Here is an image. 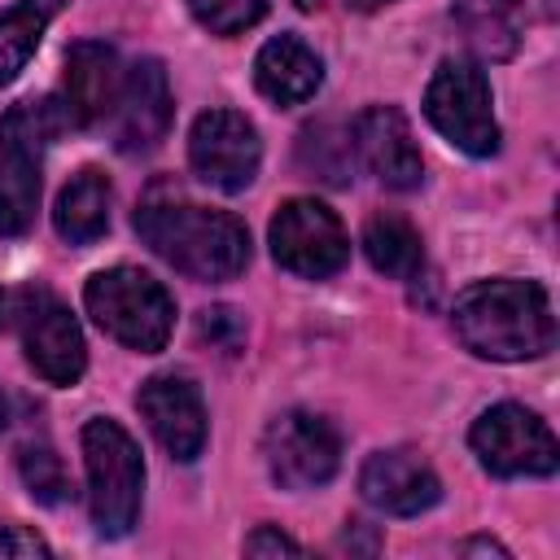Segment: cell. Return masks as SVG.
Here are the masks:
<instances>
[{"label":"cell","mask_w":560,"mask_h":560,"mask_svg":"<svg viewBox=\"0 0 560 560\" xmlns=\"http://www.w3.org/2000/svg\"><path fill=\"white\" fill-rule=\"evenodd\" d=\"M477 459L494 477H551L560 464L556 433L542 416H534L521 402H499L477 416L468 433Z\"/></svg>","instance_id":"obj_7"},{"label":"cell","mask_w":560,"mask_h":560,"mask_svg":"<svg viewBox=\"0 0 560 560\" xmlns=\"http://www.w3.org/2000/svg\"><path fill=\"white\" fill-rule=\"evenodd\" d=\"M350 9H359V13H372V9H381V4H389V0H346Z\"/></svg>","instance_id":"obj_31"},{"label":"cell","mask_w":560,"mask_h":560,"mask_svg":"<svg viewBox=\"0 0 560 560\" xmlns=\"http://www.w3.org/2000/svg\"><path fill=\"white\" fill-rule=\"evenodd\" d=\"M188 162L197 179L219 192H241L262 166V140L254 122L236 109H206L188 131Z\"/></svg>","instance_id":"obj_11"},{"label":"cell","mask_w":560,"mask_h":560,"mask_svg":"<svg viewBox=\"0 0 560 560\" xmlns=\"http://www.w3.org/2000/svg\"><path fill=\"white\" fill-rule=\"evenodd\" d=\"M350 149H354L350 136H337V127H328V122L306 127L302 131V144H298L302 166L319 171L328 184H346L350 179Z\"/></svg>","instance_id":"obj_22"},{"label":"cell","mask_w":560,"mask_h":560,"mask_svg":"<svg viewBox=\"0 0 560 560\" xmlns=\"http://www.w3.org/2000/svg\"><path fill=\"white\" fill-rule=\"evenodd\" d=\"M459 551H494V556H508V547H499V542H490V538H472V542H464Z\"/></svg>","instance_id":"obj_30"},{"label":"cell","mask_w":560,"mask_h":560,"mask_svg":"<svg viewBox=\"0 0 560 560\" xmlns=\"http://www.w3.org/2000/svg\"><path fill=\"white\" fill-rule=\"evenodd\" d=\"M118 127H114V144L122 153H149L158 149V140L171 127V83L158 57L136 61L122 74L118 88Z\"/></svg>","instance_id":"obj_16"},{"label":"cell","mask_w":560,"mask_h":560,"mask_svg":"<svg viewBox=\"0 0 560 560\" xmlns=\"http://www.w3.org/2000/svg\"><path fill=\"white\" fill-rule=\"evenodd\" d=\"M262 455H267V472H271L276 486L311 490V486H324L337 472L341 438H337V429L324 416L293 407V411H280L267 424Z\"/></svg>","instance_id":"obj_9"},{"label":"cell","mask_w":560,"mask_h":560,"mask_svg":"<svg viewBox=\"0 0 560 560\" xmlns=\"http://www.w3.org/2000/svg\"><path fill=\"white\" fill-rule=\"evenodd\" d=\"M516 9H521V13H534V18H542V22L556 18V0H516Z\"/></svg>","instance_id":"obj_28"},{"label":"cell","mask_w":560,"mask_h":560,"mask_svg":"<svg viewBox=\"0 0 560 560\" xmlns=\"http://www.w3.org/2000/svg\"><path fill=\"white\" fill-rule=\"evenodd\" d=\"M455 26L464 31L468 48L486 61H508L521 44V9L516 0H455Z\"/></svg>","instance_id":"obj_19"},{"label":"cell","mask_w":560,"mask_h":560,"mask_svg":"<svg viewBox=\"0 0 560 560\" xmlns=\"http://www.w3.org/2000/svg\"><path fill=\"white\" fill-rule=\"evenodd\" d=\"M18 468H22L26 490H31L39 503H61V499H66L70 481H66V468H61V459H57V451H52L48 442H26V446L18 451Z\"/></svg>","instance_id":"obj_23"},{"label":"cell","mask_w":560,"mask_h":560,"mask_svg":"<svg viewBox=\"0 0 560 560\" xmlns=\"http://www.w3.org/2000/svg\"><path fill=\"white\" fill-rule=\"evenodd\" d=\"M350 144L359 149L363 166L394 192H407V188H420L424 179V162H420V149L411 140V127L407 118L394 109V105H368L354 127H350Z\"/></svg>","instance_id":"obj_14"},{"label":"cell","mask_w":560,"mask_h":560,"mask_svg":"<svg viewBox=\"0 0 560 560\" xmlns=\"http://www.w3.org/2000/svg\"><path fill=\"white\" fill-rule=\"evenodd\" d=\"M363 254L376 271H385L394 280H411L424 267L420 232L402 214H372L363 228Z\"/></svg>","instance_id":"obj_20"},{"label":"cell","mask_w":560,"mask_h":560,"mask_svg":"<svg viewBox=\"0 0 560 560\" xmlns=\"http://www.w3.org/2000/svg\"><path fill=\"white\" fill-rule=\"evenodd\" d=\"M109 206H114V188L96 166H83L57 197L52 223L70 245H92L105 228H109Z\"/></svg>","instance_id":"obj_18"},{"label":"cell","mask_w":560,"mask_h":560,"mask_svg":"<svg viewBox=\"0 0 560 560\" xmlns=\"http://www.w3.org/2000/svg\"><path fill=\"white\" fill-rule=\"evenodd\" d=\"M57 9L61 0H18L13 9L0 13V88L26 70Z\"/></svg>","instance_id":"obj_21"},{"label":"cell","mask_w":560,"mask_h":560,"mask_svg":"<svg viewBox=\"0 0 560 560\" xmlns=\"http://www.w3.org/2000/svg\"><path fill=\"white\" fill-rule=\"evenodd\" d=\"M140 241L192 280H232L249 267V232L236 214L197 206L179 188L158 184L136 210Z\"/></svg>","instance_id":"obj_1"},{"label":"cell","mask_w":560,"mask_h":560,"mask_svg":"<svg viewBox=\"0 0 560 560\" xmlns=\"http://www.w3.org/2000/svg\"><path fill=\"white\" fill-rule=\"evenodd\" d=\"M118 88H122V70H118V52L101 39H79L66 52V79H61V114L70 127H92L105 114H114L118 105Z\"/></svg>","instance_id":"obj_15"},{"label":"cell","mask_w":560,"mask_h":560,"mask_svg":"<svg viewBox=\"0 0 560 560\" xmlns=\"http://www.w3.org/2000/svg\"><path fill=\"white\" fill-rule=\"evenodd\" d=\"M57 96L18 101L0 118V236H22L39 210V171L57 131H66Z\"/></svg>","instance_id":"obj_3"},{"label":"cell","mask_w":560,"mask_h":560,"mask_svg":"<svg viewBox=\"0 0 560 560\" xmlns=\"http://www.w3.org/2000/svg\"><path fill=\"white\" fill-rule=\"evenodd\" d=\"M18 332H22V350L31 359V368L52 381V385H74L88 368V346L83 332L70 315V306L48 293V289H18V315H13Z\"/></svg>","instance_id":"obj_10"},{"label":"cell","mask_w":560,"mask_h":560,"mask_svg":"<svg viewBox=\"0 0 560 560\" xmlns=\"http://www.w3.org/2000/svg\"><path fill=\"white\" fill-rule=\"evenodd\" d=\"M293 4H298V9H319L324 0H293Z\"/></svg>","instance_id":"obj_33"},{"label":"cell","mask_w":560,"mask_h":560,"mask_svg":"<svg viewBox=\"0 0 560 560\" xmlns=\"http://www.w3.org/2000/svg\"><path fill=\"white\" fill-rule=\"evenodd\" d=\"M4 424H9V398H4V389H0V433H4Z\"/></svg>","instance_id":"obj_32"},{"label":"cell","mask_w":560,"mask_h":560,"mask_svg":"<svg viewBox=\"0 0 560 560\" xmlns=\"http://www.w3.org/2000/svg\"><path fill=\"white\" fill-rule=\"evenodd\" d=\"M83 306L114 341H122L140 354L162 350L175 328V302H171L166 284L140 267L96 271L83 284Z\"/></svg>","instance_id":"obj_4"},{"label":"cell","mask_w":560,"mask_h":560,"mask_svg":"<svg viewBox=\"0 0 560 560\" xmlns=\"http://www.w3.org/2000/svg\"><path fill=\"white\" fill-rule=\"evenodd\" d=\"M184 4L210 35H241L267 13V0H184Z\"/></svg>","instance_id":"obj_24"},{"label":"cell","mask_w":560,"mask_h":560,"mask_svg":"<svg viewBox=\"0 0 560 560\" xmlns=\"http://www.w3.org/2000/svg\"><path fill=\"white\" fill-rule=\"evenodd\" d=\"M254 83L267 101L276 105H302L319 92L324 83V61L315 57L311 44H302L298 35H276L258 48L254 61Z\"/></svg>","instance_id":"obj_17"},{"label":"cell","mask_w":560,"mask_h":560,"mask_svg":"<svg viewBox=\"0 0 560 560\" xmlns=\"http://www.w3.org/2000/svg\"><path fill=\"white\" fill-rule=\"evenodd\" d=\"M241 319H236V311H228V306H214V311H201V337H214L223 350H232V341L223 337V328H236Z\"/></svg>","instance_id":"obj_27"},{"label":"cell","mask_w":560,"mask_h":560,"mask_svg":"<svg viewBox=\"0 0 560 560\" xmlns=\"http://www.w3.org/2000/svg\"><path fill=\"white\" fill-rule=\"evenodd\" d=\"M424 118L468 158H490L499 149L494 101H490V83L477 61L446 57L433 70L424 88Z\"/></svg>","instance_id":"obj_6"},{"label":"cell","mask_w":560,"mask_h":560,"mask_svg":"<svg viewBox=\"0 0 560 560\" xmlns=\"http://www.w3.org/2000/svg\"><path fill=\"white\" fill-rule=\"evenodd\" d=\"M455 337L494 363L538 359L556 346L551 298L538 280H477L455 298Z\"/></svg>","instance_id":"obj_2"},{"label":"cell","mask_w":560,"mask_h":560,"mask_svg":"<svg viewBox=\"0 0 560 560\" xmlns=\"http://www.w3.org/2000/svg\"><path fill=\"white\" fill-rule=\"evenodd\" d=\"M83 468H88V508L92 525L105 538L131 534L140 516V494H144V459L131 433L118 420H88L83 424Z\"/></svg>","instance_id":"obj_5"},{"label":"cell","mask_w":560,"mask_h":560,"mask_svg":"<svg viewBox=\"0 0 560 560\" xmlns=\"http://www.w3.org/2000/svg\"><path fill=\"white\" fill-rule=\"evenodd\" d=\"M0 556H48V542L26 525H0Z\"/></svg>","instance_id":"obj_25"},{"label":"cell","mask_w":560,"mask_h":560,"mask_svg":"<svg viewBox=\"0 0 560 560\" xmlns=\"http://www.w3.org/2000/svg\"><path fill=\"white\" fill-rule=\"evenodd\" d=\"M13 315H18V289H0V328L13 324Z\"/></svg>","instance_id":"obj_29"},{"label":"cell","mask_w":560,"mask_h":560,"mask_svg":"<svg viewBox=\"0 0 560 560\" xmlns=\"http://www.w3.org/2000/svg\"><path fill=\"white\" fill-rule=\"evenodd\" d=\"M267 241H271V258L302 280H324L341 271L350 258V236L341 219L315 197H289L276 210Z\"/></svg>","instance_id":"obj_8"},{"label":"cell","mask_w":560,"mask_h":560,"mask_svg":"<svg viewBox=\"0 0 560 560\" xmlns=\"http://www.w3.org/2000/svg\"><path fill=\"white\" fill-rule=\"evenodd\" d=\"M359 494L385 516H420L442 499L438 472L407 446L376 451L359 468Z\"/></svg>","instance_id":"obj_13"},{"label":"cell","mask_w":560,"mask_h":560,"mask_svg":"<svg viewBox=\"0 0 560 560\" xmlns=\"http://www.w3.org/2000/svg\"><path fill=\"white\" fill-rule=\"evenodd\" d=\"M136 407L153 438L166 446L171 459L192 464L206 446V402L188 376H149L136 394Z\"/></svg>","instance_id":"obj_12"},{"label":"cell","mask_w":560,"mask_h":560,"mask_svg":"<svg viewBox=\"0 0 560 560\" xmlns=\"http://www.w3.org/2000/svg\"><path fill=\"white\" fill-rule=\"evenodd\" d=\"M245 551L249 556H302V547L289 538V534H280V529H271V525H262V529H254L249 538H245Z\"/></svg>","instance_id":"obj_26"}]
</instances>
